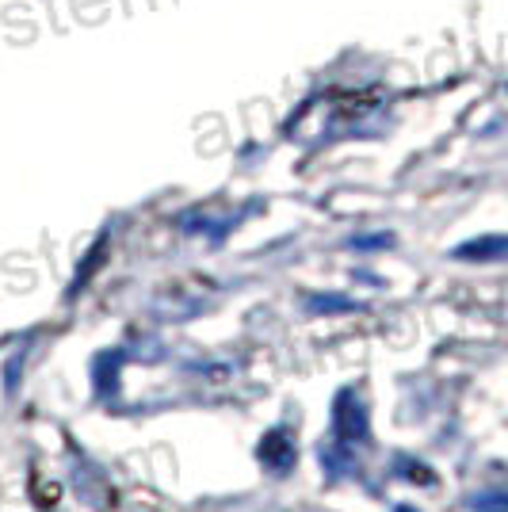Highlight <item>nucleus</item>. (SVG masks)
I'll list each match as a JSON object with an SVG mask.
<instances>
[{
  "label": "nucleus",
  "instance_id": "nucleus-1",
  "mask_svg": "<svg viewBox=\"0 0 508 512\" xmlns=\"http://www.w3.org/2000/svg\"><path fill=\"white\" fill-rule=\"evenodd\" d=\"M333 436L340 448H360L371 440V413L352 386H344L333 402Z\"/></svg>",
  "mask_w": 508,
  "mask_h": 512
},
{
  "label": "nucleus",
  "instance_id": "nucleus-2",
  "mask_svg": "<svg viewBox=\"0 0 508 512\" xmlns=\"http://www.w3.org/2000/svg\"><path fill=\"white\" fill-rule=\"evenodd\" d=\"M295 440L283 432V428H272L264 440H260V463L268 470H276V474H287V470L295 467Z\"/></svg>",
  "mask_w": 508,
  "mask_h": 512
},
{
  "label": "nucleus",
  "instance_id": "nucleus-3",
  "mask_svg": "<svg viewBox=\"0 0 508 512\" xmlns=\"http://www.w3.org/2000/svg\"><path fill=\"white\" fill-rule=\"evenodd\" d=\"M466 512H508V493L505 490L474 493V497L466 501Z\"/></svg>",
  "mask_w": 508,
  "mask_h": 512
},
{
  "label": "nucleus",
  "instance_id": "nucleus-4",
  "mask_svg": "<svg viewBox=\"0 0 508 512\" xmlns=\"http://www.w3.org/2000/svg\"><path fill=\"white\" fill-rule=\"evenodd\" d=\"M394 512H417V509H409V505H402V509H394Z\"/></svg>",
  "mask_w": 508,
  "mask_h": 512
}]
</instances>
